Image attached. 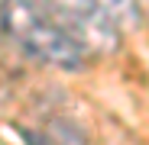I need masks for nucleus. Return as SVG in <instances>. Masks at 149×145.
<instances>
[{"mask_svg": "<svg viewBox=\"0 0 149 145\" xmlns=\"http://www.w3.org/2000/svg\"><path fill=\"white\" fill-rule=\"evenodd\" d=\"M0 29L16 42L19 52L49 68L81 71L88 65V52L58 26L39 0H3Z\"/></svg>", "mask_w": 149, "mask_h": 145, "instance_id": "nucleus-1", "label": "nucleus"}, {"mask_svg": "<svg viewBox=\"0 0 149 145\" xmlns=\"http://www.w3.org/2000/svg\"><path fill=\"white\" fill-rule=\"evenodd\" d=\"M39 3L88 55H107L120 45V29L94 7V0H39Z\"/></svg>", "mask_w": 149, "mask_h": 145, "instance_id": "nucleus-2", "label": "nucleus"}, {"mask_svg": "<svg viewBox=\"0 0 149 145\" xmlns=\"http://www.w3.org/2000/svg\"><path fill=\"white\" fill-rule=\"evenodd\" d=\"M94 7L101 10L117 29H133L139 23V7L136 0H94Z\"/></svg>", "mask_w": 149, "mask_h": 145, "instance_id": "nucleus-3", "label": "nucleus"}, {"mask_svg": "<svg viewBox=\"0 0 149 145\" xmlns=\"http://www.w3.org/2000/svg\"><path fill=\"white\" fill-rule=\"evenodd\" d=\"M16 132H19V139L26 142V145H58L52 135H45L39 129H29V126H16Z\"/></svg>", "mask_w": 149, "mask_h": 145, "instance_id": "nucleus-4", "label": "nucleus"}, {"mask_svg": "<svg viewBox=\"0 0 149 145\" xmlns=\"http://www.w3.org/2000/svg\"><path fill=\"white\" fill-rule=\"evenodd\" d=\"M136 7H139V16L149 19V0H136Z\"/></svg>", "mask_w": 149, "mask_h": 145, "instance_id": "nucleus-5", "label": "nucleus"}, {"mask_svg": "<svg viewBox=\"0 0 149 145\" xmlns=\"http://www.w3.org/2000/svg\"><path fill=\"white\" fill-rule=\"evenodd\" d=\"M0 13H3V0H0Z\"/></svg>", "mask_w": 149, "mask_h": 145, "instance_id": "nucleus-6", "label": "nucleus"}]
</instances>
